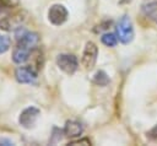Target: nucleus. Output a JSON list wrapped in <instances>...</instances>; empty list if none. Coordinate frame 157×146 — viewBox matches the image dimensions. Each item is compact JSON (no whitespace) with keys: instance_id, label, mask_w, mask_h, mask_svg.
Here are the masks:
<instances>
[{"instance_id":"1","label":"nucleus","mask_w":157,"mask_h":146,"mask_svg":"<svg viewBox=\"0 0 157 146\" xmlns=\"http://www.w3.org/2000/svg\"><path fill=\"white\" fill-rule=\"evenodd\" d=\"M117 36H118V39L124 44L130 43L134 38V27H132L131 20L126 15L123 16L117 25Z\"/></svg>"},{"instance_id":"2","label":"nucleus","mask_w":157,"mask_h":146,"mask_svg":"<svg viewBox=\"0 0 157 146\" xmlns=\"http://www.w3.org/2000/svg\"><path fill=\"white\" fill-rule=\"evenodd\" d=\"M56 64L60 70H63L69 75H72L78 66L77 58L72 54H59L56 58Z\"/></svg>"},{"instance_id":"3","label":"nucleus","mask_w":157,"mask_h":146,"mask_svg":"<svg viewBox=\"0 0 157 146\" xmlns=\"http://www.w3.org/2000/svg\"><path fill=\"white\" fill-rule=\"evenodd\" d=\"M40 112L38 108L36 107H27L26 109H23L18 117V123L22 128L25 129H31L32 126H34L38 117H39Z\"/></svg>"},{"instance_id":"4","label":"nucleus","mask_w":157,"mask_h":146,"mask_svg":"<svg viewBox=\"0 0 157 146\" xmlns=\"http://www.w3.org/2000/svg\"><path fill=\"white\" fill-rule=\"evenodd\" d=\"M48 18L53 25L60 26L67 20V10L65 9L64 5L54 4L53 6H50L48 11Z\"/></svg>"},{"instance_id":"5","label":"nucleus","mask_w":157,"mask_h":146,"mask_svg":"<svg viewBox=\"0 0 157 146\" xmlns=\"http://www.w3.org/2000/svg\"><path fill=\"white\" fill-rule=\"evenodd\" d=\"M98 48L93 42H87L82 53V65L85 69H92L97 60Z\"/></svg>"},{"instance_id":"6","label":"nucleus","mask_w":157,"mask_h":146,"mask_svg":"<svg viewBox=\"0 0 157 146\" xmlns=\"http://www.w3.org/2000/svg\"><path fill=\"white\" fill-rule=\"evenodd\" d=\"M16 80L21 83H32L37 79V71L33 66H21L15 71Z\"/></svg>"},{"instance_id":"7","label":"nucleus","mask_w":157,"mask_h":146,"mask_svg":"<svg viewBox=\"0 0 157 146\" xmlns=\"http://www.w3.org/2000/svg\"><path fill=\"white\" fill-rule=\"evenodd\" d=\"M64 135L69 139H74V137H78L81 136L82 131H83V128L81 125V123L76 121V120H67L65 123V126H64Z\"/></svg>"},{"instance_id":"8","label":"nucleus","mask_w":157,"mask_h":146,"mask_svg":"<svg viewBox=\"0 0 157 146\" xmlns=\"http://www.w3.org/2000/svg\"><path fill=\"white\" fill-rule=\"evenodd\" d=\"M32 50L33 49H29V48H27V47L21 45V44L17 43V47L12 52V60L16 64H23L25 61L28 60L29 54H32Z\"/></svg>"},{"instance_id":"9","label":"nucleus","mask_w":157,"mask_h":146,"mask_svg":"<svg viewBox=\"0 0 157 146\" xmlns=\"http://www.w3.org/2000/svg\"><path fill=\"white\" fill-rule=\"evenodd\" d=\"M93 82L97 83V85H99V86H105L109 82L108 75L104 71H102V70L101 71H97L96 75H94V77H93Z\"/></svg>"},{"instance_id":"10","label":"nucleus","mask_w":157,"mask_h":146,"mask_svg":"<svg viewBox=\"0 0 157 146\" xmlns=\"http://www.w3.org/2000/svg\"><path fill=\"white\" fill-rule=\"evenodd\" d=\"M101 39H102V43L107 47H114L118 42V37L113 33H104Z\"/></svg>"},{"instance_id":"11","label":"nucleus","mask_w":157,"mask_h":146,"mask_svg":"<svg viewBox=\"0 0 157 146\" xmlns=\"http://www.w3.org/2000/svg\"><path fill=\"white\" fill-rule=\"evenodd\" d=\"M10 44H11L10 38H9L7 36H5V34H1V33H0V54H2V53H5V52H7V50H9V48H10Z\"/></svg>"},{"instance_id":"12","label":"nucleus","mask_w":157,"mask_h":146,"mask_svg":"<svg viewBox=\"0 0 157 146\" xmlns=\"http://www.w3.org/2000/svg\"><path fill=\"white\" fill-rule=\"evenodd\" d=\"M147 137L151 139L152 141H157V124L147 133Z\"/></svg>"},{"instance_id":"13","label":"nucleus","mask_w":157,"mask_h":146,"mask_svg":"<svg viewBox=\"0 0 157 146\" xmlns=\"http://www.w3.org/2000/svg\"><path fill=\"white\" fill-rule=\"evenodd\" d=\"M69 145H91V141L88 139H81V140L71 141V142H69Z\"/></svg>"},{"instance_id":"14","label":"nucleus","mask_w":157,"mask_h":146,"mask_svg":"<svg viewBox=\"0 0 157 146\" xmlns=\"http://www.w3.org/2000/svg\"><path fill=\"white\" fill-rule=\"evenodd\" d=\"M0 145L10 146V145H13V142H12V141H10V140H6V139H1V140H0Z\"/></svg>"},{"instance_id":"15","label":"nucleus","mask_w":157,"mask_h":146,"mask_svg":"<svg viewBox=\"0 0 157 146\" xmlns=\"http://www.w3.org/2000/svg\"><path fill=\"white\" fill-rule=\"evenodd\" d=\"M148 15H150V16H151V17H152L155 21H157V9H155V10H153L152 12H150Z\"/></svg>"}]
</instances>
